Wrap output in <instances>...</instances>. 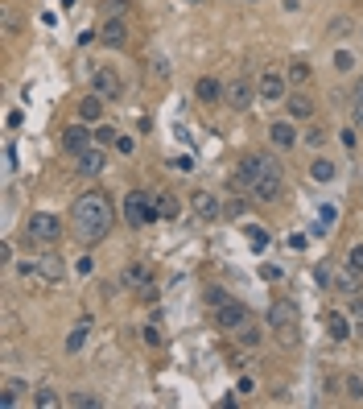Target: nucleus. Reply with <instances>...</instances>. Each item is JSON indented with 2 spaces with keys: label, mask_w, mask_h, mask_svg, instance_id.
Wrapping results in <instances>:
<instances>
[{
  "label": "nucleus",
  "mask_w": 363,
  "mask_h": 409,
  "mask_svg": "<svg viewBox=\"0 0 363 409\" xmlns=\"http://www.w3.org/2000/svg\"><path fill=\"white\" fill-rule=\"evenodd\" d=\"M116 223V207L103 190H87L74 199V211H70V228L83 244H99Z\"/></svg>",
  "instance_id": "1"
},
{
  "label": "nucleus",
  "mask_w": 363,
  "mask_h": 409,
  "mask_svg": "<svg viewBox=\"0 0 363 409\" xmlns=\"http://www.w3.org/2000/svg\"><path fill=\"white\" fill-rule=\"evenodd\" d=\"M240 170L248 178V190H252L248 199L252 203H277L285 194V170H281V161L273 153H248L240 161Z\"/></svg>",
  "instance_id": "2"
},
{
  "label": "nucleus",
  "mask_w": 363,
  "mask_h": 409,
  "mask_svg": "<svg viewBox=\"0 0 363 409\" xmlns=\"http://www.w3.org/2000/svg\"><path fill=\"white\" fill-rule=\"evenodd\" d=\"M265 323L277 331L281 348H293V343H298V306H293V298H273Z\"/></svg>",
  "instance_id": "3"
},
{
  "label": "nucleus",
  "mask_w": 363,
  "mask_h": 409,
  "mask_svg": "<svg viewBox=\"0 0 363 409\" xmlns=\"http://www.w3.org/2000/svg\"><path fill=\"white\" fill-rule=\"evenodd\" d=\"M25 236H29V244H58L62 240V219L50 215V211H33L29 223H25Z\"/></svg>",
  "instance_id": "4"
},
{
  "label": "nucleus",
  "mask_w": 363,
  "mask_h": 409,
  "mask_svg": "<svg viewBox=\"0 0 363 409\" xmlns=\"http://www.w3.org/2000/svg\"><path fill=\"white\" fill-rule=\"evenodd\" d=\"M124 219H128V228L157 223V219H161V215H157V199H153V194H145V190L128 194V199H124Z\"/></svg>",
  "instance_id": "5"
},
{
  "label": "nucleus",
  "mask_w": 363,
  "mask_h": 409,
  "mask_svg": "<svg viewBox=\"0 0 363 409\" xmlns=\"http://www.w3.org/2000/svg\"><path fill=\"white\" fill-rule=\"evenodd\" d=\"M256 91H260V99H269V103H285V99H289V79H285L281 70H260Z\"/></svg>",
  "instance_id": "6"
},
{
  "label": "nucleus",
  "mask_w": 363,
  "mask_h": 409,
  "mask_svg": "<svg viewBox=\"0 0 363 409\" xmlns=\"http://www.w3.org/2000/svg\"><path fill=\"white\" fill-rule=\"evenodd\" d=\"M256 95H260V91H256L252 79H231V83L223 87V99H227V108H236V112H248Z\"/></svg>",
  "instance_id": "7"
},
{
  "label": "nucleus",
  "mask_w": 363,
  "mask_h": 409,
  "mask_svg": "<svg viewBox=\"0 0 363 409\" xmlns=\"http://www.w3.org/2000/svg\"><path fill=\"white\" fill-rule=\"evenodd\" d=\"M215 319H219V327H223V331H231V335H236L240 327H248V323H252V310H248L244 302L227 298V302H223V306L215 310Z\"/></svg>",
  "instance_id": "8"
},
{
  "label": "nucleus",
  "mask_w": 363,
  "mask_h": 409,
  "mask_svg": "<svg viewBox=\"0 0 363 409\" xmlns=\"http://www.w3.org/2000/svg\"><path fill=\"white\" fill-rule=\"evenodd\" d=\"M91 91H99L103 99H120V95H124V79H120L112 66H99V70L91 74Z\"/></svg>",
  "instance_id": "9"
},
{
  "label": "nucleus",
  "mask_w": 363,
  "mask_h": 409,
  "mask_svg": "<svg viewBox=\"0 0 363 409\" xmlns=\"http://www.w3.org/2000/svg\"><path fill=\"white\" fill-rule=\"evenodd\" d=\"M95 145V128H87V124H70V128H62V149L70 153V157H79L83 149H91Z\"/></svg>",
  "instance_id": "10"
},
{
  "label": "nucleus",
  "mask_w": 363,
  "mask_h": 409,
  "mask_svg": "<svg viewBox=\"0 0 363 409\" xmlns=\"http://www.w3.org/2000/svg\"><path fill=\"white\" fill-rule=\"evenodd\" d=\"M99 41L112 46V50H124L128 46V17H107L99 25Z\"/></svg>",
  "instance_id": "11"
},
{
  "label": "nucleus",
  "mask_w": 363,
  "mask_h": 409,
  "mask_svg": "<svg viewBox=\"0 0 363 409\" xmlns=\"http://www.w3.org/2000/svg\"><path fill=\"white\" fill-rule=\"evenodd\" d=\"M269 141H273V149H281V153H293L302 137H298L293 120H277V124H269Z\"/></svg>",
  "instance_id": "12"
},
{
  "label": "nucleus",
  "mask_w": 363,
  "mask_h": 409,
  "mask_svg": "<svg viewBox=\"0 0 363 409\" xmlns=\"http://www.w3.org/2000/svg\"><path fill=\"white\" fill-rule=\"evenodd\" d=\"M285 108H289V120H314V116H318V99L306 95V91H298V87H293V95L285 99Z\"/></svg>",
  "instance_id": "13"
},
{
  "label": "nucleus",
  "mask_w": 363,
  "mask_h": 409,
  "mask_svg": "<svg viewBox=\"0 0 363 409\" xmlns=\"http://www.w3.org/2000/svg\"><path fill=\"white\" fill-rule=\"evenodd\" d=\"M120 281H124L128 290H149V286H153V269H149L145 261H132V265H124Z\"/></svg>",
  "instance_id": "14"
},
{
  "label": "nucleus",
  "mask_w": 363,
  "mask_h": 409,
  "mask_svg": "<svg viewBox=\"0 0 363 409\" xmlns=\"http://www.w3.org/2000/svg\"><path fill=\"white\" fill-rule=\"evenodd\" d=\"M74 166H79V174H87V178H95V174H103V166H107V153L103 149H83L79 157H74Z\"/></svg>",
  "instance_id": "15"
},
{
  "label": "nucleus",
  "mask_w": 363,
  "mask_h": 409,
  "mask_svg": "<svg viewBox=\"0 0 363 409\" xmlns=\"http://www.w3.org/2000/svg\"><path fill=\"white\" fill-rule=\"evenodd\" d=\"M62 257H54V252H45V257H37V281L41 286H58L62 281Z\"/></svg>",
  "instance_id": "16"
},
{
  "label": "nucleus",
  "mask_w": 363,
  "mask_h": 409,
  "mask_svg": "<svg viewBox=\"0 0 363 409\" xmlns=\"http://www.w3.org/2000/svg\"><path fill=\"white\" fill-rule=\"evenodd\" d=\"M194 215H198L203 223H211V219L223 215V207H219V199H215L211 190H194Z\"/></svg>",
  "instance_id": "17"
},
{
  "label": "nucleus",
  "mask_w": 363,
  "mask_h": 409,
  "mask_svg": "<svg viewBox=\"0 0 363 409\" xmlns=\"http://www.w3.org/2000/svg\"><path fill=\"white\" fill-rule=\"evenodd\" d=\"M326 335H331L335 343H347V339H351V319H347L343 310H331V315H326Z\"/></svg>",
  "instance_id": "18"
},
{
  "label": "nucleus",
  "mask_w": 363,
  "mask_h": 409,
  "mask_svg": "<svg viewBox=\"0 0 363 409\" xmlns=\"http://www.w3.org/2000/svg\"><path fill=\"white\" fill-rule=\"evenodd\" d=\"M223 87H227V83H219L215 74H207V79L194 83V95H198L203 103H219V99H223Z\"/></svg>",
  "instance_id": "19"
},
{
  "label": "nucleus",
  "mask_w": 363,
  "mask_h": 409,
  "mask_svg": "<svg viewBox=\"0 0 363 409\" xmlns=\"http://www.w3.org/2000/svg\"><path fill=\"white\" fill-rule=\"evenodd\" d=\"M87 335H91V319H79V323L70 327V335H66V356H79L83 343H87Z\"/></svg>",
  "instance_id": "20"
},
{
  "label": "nucleus",
  "mask_w": 363,
  "mask_h": 409,
  "mask_svg": "<svg viewBox=\"0 0 363 409\" xmlns=\"http://www.w3.org/2000/svg\"><path fill=\"white\" fill-rule=\"evenodd\" d=\"M360 277H363V273H355V269L347 265L343 273H335V290H339L343 298H351V294H363V290H360Z\"/></svg>",
  "instance_id": "21"
},
{
  "label": "nucleus",
  "mask_w": 363,
  "mask_h": 409,
  "mask_svg": "<svg viewBox=\"0 0 363 409\" xmlns=\"http://www.w3.org/2000/svg\"><path fill=\"white\" fill-rule=\"evenodd\" d=\"M310 74H314V66H310L306 58H293V62H289V70H285V79H289L293 87H306V83H310Z\"/></svg>",
  "instance_id": "22"
},
{
  "label": "nucleus",
  "mask_w": 363,
  "mask_h": 409,
  "mask_svg": "<svg viewBox=\"0 0 363 409\" xmlns=\"http://www.w3.org/2000/svg\"><path fill=\"white\" fill-rule=\"evenodd\" d=\"M79 116H83V120H95V124H99V120H103V95H99V91H91V95L79 103Z\"/></svg>",
  "instance_id": "23"
},
{
  "label": "nucleus",
  "mask_w": 363,
  "mask_h": 409,
  "mask_svg": "<svg viewBox=\"0 0 363 409\" xmlns=\"http://www.w3.org/2000/svg\"><path fill=\"white\" fill-rule=\"evenodd\" d=\"M335 174H339V166H335L331 157H314V161H310V178H314V182H335Z\"/></svg>",
  "instance_id": "24"
},
{
  "label": "nucleus",
  "mask_w": 363,
  "mask_h": 409,
  "mask_svg": "<svg viewBox=\"0 0 363 409\" xmlns=\"http://www.w3.org/2000/svg\"><path fill=\"white\" fill-rule=\"evenodd\" d=\"M351 33H355V21H351V17H335V21L326 25V37H331V41H343V37H351Z\"/></svg>",
  "instance_id": "25"
},
{
  "label": "nucleus",
  "mask_w": 363,
  "mask_h": 409,
  "mask_svg": "<svg viewBox=\"0 0 363 409\" xmlns=\"http://www.w3.org/2000/svg\"><path fill=\"white\" fill-rule=\"evenodd\" d=\"M21 393H29V389H25L21 381H4V393H0V406H4V409H12L17 401H21Z\"/></svg>",
  "instance_id": "26"
},
{
  "label": "nucleus",
  "mask_w": 363,
  "mask_h": 409,
  "mask_svg": "<svg viewBox=\"0 0 363 409\" xmlns=\"http://www.w3.org/2000/svg\"><path fill=\"white\" fill-rule=\"evenodd\" d=\"M343 397H347V401H360V397H363V381L355 377V372H351V377H343Z\"/></svg>",
  "instance_id": "27"
},
{
  "label": "nucleus",
  "mask_w": 363,
  "mask_h": 409,
  "mask_svg": "<svg viewBox=\"0 0 363 409\" xmlns=\"http://www.w3.org/2000/svg\"><path fill=\"white\" fill-rule=\"evenodd\" d=\"M157 215H161V219H178V199H174V194H161V199H157Z\"/></svg>",
  "instance_id": "28"
},
{
  "label": "nucleus",
  "mask_w": 363,
  "mask_h": 409,
  "mask_svg": "<svg viewBox=\"0 0 363 409\" xmlns=\"http://www.w3.org/2000/svg\"><path fill=\"white\" fill-rule=\"evenodd\" d=\"M70 406H74V409H99V406H103V397H99V393H74V397H70Z\"/></svg>",
  "instance_id": "29"
},
{
  "label": "nucleus",
  "mask_w": 363,
  "mask_h": 409,
  "mask_svg": "<svg viewBox=\"0 0 363 409\" xmlns=\"http://www.w3.org/2000/svg\"><path fill=\"white\" fill-rule=\"evenodd\" d=\"M236 339H240L244 348H256V343H260V331H256V323H248V327H240V331H236Z\"/></svg>",
  "instance_id": "30"
},
{
  "label": "nucleus",
  "mask_w": 363,
  "mask_h": 409,
  "mask_svg": "<svg viewBox=\"0 0 363 409\" xmlns=\"http://www.w3.org/2000/svg\"><path fill=\"white\" fill-rule=\"evenodd\" d=\"M116 137H120V132H116L112 124H103V120L95 124V141H99V145H116Z\"/></svg>",
  "instance_id": "31"
},
{
  "label": "nucleus",
  "mask_w": 363,
  "mask_h": 409,
  "mask_svg": "<svg viewBox=\"0 0 363 409\" xmlns=\"http://www.w3.org/2000/svg\"><path fill=\"white\" fill-rule=\"evenodd\" d=\"M33 401H37V406H41V409H54V406H58V393H54V389H50V385H41V389H37V397H33Z\"/></svg>",
  "instance_id": "32"
},
{
  "label": "nucleus",
  "mask_w": 363,
  "mask_h": 409,
  "mask_svg": "<svg viewBox=\"0 0 363 409\" xmlns=\"http://www.w3.org/2000/svg\"><path fill=\"white\" fill-rule=\"evenodd\" d=\"M335 70H343V74L355 70V54H351V50H339V54H335Z\"/></svg>",
  "instance_id": "33"
},
{
  "label": "nucleus",
  "mask_w": 363,
  "mask_h": 409,
  "mask_svg": "<svg viewBox=\"0 0 363 409\" xmlns=\"http://www.w3.org/2000/svg\"><path fill=\"white\" fill-rule=\"evenodd\" d=\"M306 145H310V149H322V145H326V128H322V124H314V128L306 132Z\"/></svg>",
  "instance_id": "34"
},
{
  "label": "nucleus",
  "mask_w": 363,
  "mask_h": 409,
  "mask_svg": "<svg viewBox=\"0 0 363 409\" xmlns=\"http://www.w3.org/2000/svg\"><path fill=\"white\" fill-rule=\"evenodd\" d=\"M248 240H252V248H269V232H260V228H248Z\"/></svg>",
  "instance_id": "35"
},
{
  "label": "nucleus",
  "mask_w": 363,
  "mask_h": 409,
  "mask_svg": "<svg viewBox=\"0 0 363 409\" xmlns=\"http://www.w3.org/2000/svg\"><path fill=\"white\" fill-rule=\"evenodd\" d=\"M347 265H351L355 273H363V244H355V248L347 252Z\"/></svg>",
  "instance_id": "36"
},
{
  "label": "nucleus",
  "mask_w": 363,
  "mask_h": 409,
  "mask_svg": "<svg viewBox=\"0 0 363 409\" xmlns=\"http://www.w3.org/2000/svg\"><path fill=\"white\" fill-rule=\"evenodd\" d=\"M132 149H136V141H132V137H116V153L132 157Z\"/></svg>",
  "instance_id": "37"
},
{
  "label": "nucleus",
  "mask_w": 363,
  "mask_h": 409,
  "mask_svg": "<svg viewBox=\"0 0 363 409\" xmlns=\"http://www.w3.org/2000/svg\"><path fill=\"white\" fill-rule=\"evenodd\" d=\"M207 302H211V306H215V310H219V306H223V302H227V294H223V290H219V286H211V290H207Z\"/></svg>",
  "instance_id": "38"
},
{
  "label": "nucleus",
  "mask_w": 363,
  "mask_h": 409,
  "mask_svg": "<svg viewBox=\"0 0 363 409\" xmlns=\"http://www.w3.org/2000/svg\"><path fill=\"white\" fill-rule=\"evenodd\" d=\"M21 277L25 281H37V261H21Z\"/></svg>",
  "instance_id": "39"
},
{
  "label": "nucleus",
  "mask_w": 363,
  "mask_h": 409,
  "mask_svg": "<svg viewBox=\"0 0 363 409\" xmlns=\"http://www.w3.org/2000/svg\"><path fill=\"white\" fill-rule=\"evenodd\" d=\"M124 8H132V0H107V12L112 17H124Z\"/></svg>",
  "instance_id": "40"
},
{
  "label": "nucleus",
  "mask_w": 363,
  "mask_h": 409,
  "mask_svg": "<svg viewBox=\"0 0 363 409\" xmlns=\"http://www.w3.org/2000/svg\"><path fill=\"white\" fill-rule=\"evenodd\" d=\"M347 310H351V319H363V298H360V294H351V302H347Z\"/></svg>",
  "instance_id": "41"
},
{
  "label": "nucleus",
  "mask_w": 363,
  "mask_h": 409,
  "mask_svg": "<svg viewBox=\"0 0 363 409\" xmlns=\"http://www.w3.org/2000/svg\"><path fill=\"white\" fill-rule=\"evenodd\" d=\"M4 25H8V29H4V33H8V37H12V33H21V21H17V17H12V12H4Z\"/></svg>",
  "instance_id": "42"
},
{
  "label": "nucleus",
  "mask_w": 363,
  "mask_h": 409,
  "mask_svg": "<svg viewBox=\"0 0 363 409\" xmlns=\"http://www.w3.org/2000/svg\"><path fill=\"white\" fill-rule=\"evenodd\" d=\"M12 261V244L8 240H0V265H8Z\"/></svg>",
  "instance_id": "43"
},
{
  "label": "nucleus",
  "mask_w": 363,
  "mask_h": 409,
  "mask_svg": "<svg viewBox=\"0 0 363 409\" xmlns=\"http://www.w3.org/2000/svg\"><path fill=\"white\" fill-rule=\"evenodd\" d=\"M145 343H153V348H157V343H161V331H157V327H145Z\"/></svg>",
  "instance_id": "44"
},
{
  "label": "nucleus",
  "mask_w": 363,
  "mask_h": 409,
  "mask_svg": "<svg viewBox=\"0 0 363 409\" xmlns=\"http://www.w3.org/2000/svg\"><path fill=\"white\" fill-rule=\"evenodd\" d=\"M351 124L363 132V103H355V108H351Z\"/></svg>",
  "instance_id": "45"
},
{
  "label": "nucleus",
  "mask_w": 363,
  "mask_h": 409,
  "mask_svg": "<svg viewBox=\"0 0 363 409\" xmlns=\"http://www.w3.org/2000/svg\"><path fill=\"white\" fill-rule=\"evenodd\" d=\"M244 207H248V203H244V199H240V203H227V215H231V219H236V215H244Z\"/></svg>",
  "instance_id": "46"
},
{
  "label": "nucleus",
  "mask_w": 363,
  "mask_h": 409,
  "mask_svg": "<svg viewBox=\"0 0 363 409\" xmlns=\"http://www.w3.org/2000/svg\"><path fill=\"white\" fill-rule=\"evenodd\" d=\"M74 269H79V277H87V273H91V257H79V265H74Z\"/></svg>",
  "instance_id": "47"
},
{
  "label": "nucleus",
  "mask_w": 363,
  "mask_h": 409,
  "mask_svg": "<svg viewBox=\"0 0 363 409\" xmlns=\"http://www.w3.org/2000/svg\"><path fill=\"white\" fill-rule=\"evenodd\" d=\"M355 103H363V74L355 79Z\"/></svg>",
  "instance_id": "48"
},
{
  "label": "nucleus",
  "mask_w": 363,
  "mask_h": 409,
  "mask_svg": "<svg viewBox=\"0 0 363 409\" xmlns=\"http://www.w3.org/2000/svg\"><path fill=\"white\" fill-rule=\"evenodd\" d=\"M355 335L363 339V319H355Z\"/></svg>",
  "instance_id": "49"
},
{
  "label": "nucleus",
  "mask_w": 363,
  "mask_h": 409,
  "mask_svg": "<svg viewBox=\"0 0 363 409\" xmlns=\"http://www.w3.org/2000/svg\"><path fill=\"white\" fill-rule=\"evenodd\" d=\"M285 8H298V0H285Z\"/></svg>",
  "instance_id": "50"
},
{
  "label": "nucleus",
  "mask_w": 363,
  "mask_h": 409,
  "mask_svg": "<svg viewBox=\"0 0 363 409\" xmlns=\"http://www.w3.org/2000/svg\"><path fill=\"white\" fill-rule=\"evenodd\" d=\"M190 4H207V0H190Z\"/></svg>",
  "instance_id": "51"
},
{
  "label": "nucleus",
  "mask_w": 363,
  "mask_h": 409,
  "mask_svg": "<svg viewBox=\"0 0 363 409\" xmlns=\"http://www.w3.org/2000/svg\"><path fill=\"white\" fill-rule=\"evenodd\" d=\"M244 4H256V0H244Z\"/></svg>",
  "instance_id": "52"
}]
</instances>
